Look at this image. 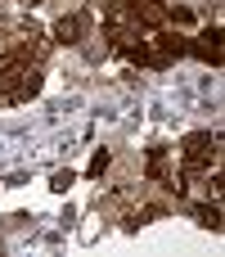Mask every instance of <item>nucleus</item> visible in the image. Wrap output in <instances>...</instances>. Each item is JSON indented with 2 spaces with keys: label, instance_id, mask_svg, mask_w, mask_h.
<instances>
[{
  "label": "nucleus",
  "instance_id": "nucleus-1",
  "mask_svg": "<svg viewBox=\"0 0 225 257\" xmlns=\"http://www.w3.org/2000/svg\"><path fill=\"white\" fill-rule=\"evenodd\" d=\"M36 90H41V72H36L32 63H23V59H14V54H9V59H5V68H0V95L18 104V99H32Z\"/></svg>",
  "mask_w": 225,
  "mask_h": 257
},
{
  "label": "nucleus",
  "instance_id": "nucleus-2",
  "mask_svg": "<svg viewBox=\"0 0 225 257\" xmlns=\"http://www.w3.org/2000/svg\"><path fill=\"white\" fill-rule=\"evenodd\" d=\"M216 140H221V136H212V131H189V136L180 140L185 167H189V172H194V167H207V163H212V154H216Z\"/></svg>",
  "mask_w": 225,
  "mask_h": 257
},
{
  "label": "nucleus",
  "instance_id": "nucleus-3",
  "mask_svg": "<svg viewBox=\"0 0 225 257\" xmlns=\"http://www.w3.org/2000/svg\"><path fill=\"white\" fill-rule=\"evenodd\" d=\"M185 54H198L203 63H221V27H207L198 41H189Z\"/></svg>",
  "mask_w": 225,
  "mask_h": 257
},
{
  "label": "nucleus",
  "instance_id": "nucleus-4",
  "mask_svg": "<svg viewBox=\"0 0 225 257\" xmlns=\"http://www.w3.org/2000/svg\"><path fill=\"white\" fill-rule=\"evenodd\" d=\"M81 32H86V14H68V18H59V23H54V36H59L63 45H77V41H81Z\"/></svg>",
  "mask_w": 225,
  "mask_h": 257
},
{
  "label": "nucleus",
  "instance_id": "nucleus-5",
  "mask_svg": "<svg viewBox=\"0 0 225 257\" xmlns=\"http://www.w3.org/2000/svg\"><path fill=\"white\" fill-rule=\"evenodd\" d=\"M149 176H153V181H167V149H162V145L149 149ZM167 190H176V185L167 181Z\"/></svg>",
  "mask_w": 225,
  "mask_h": 257
},
{
  "label": "nucleus",
  "instance_id": "nucleus-6",
  "mask_svg": "<svg viewBox=\"0 0 225 257\" xmlns=\"http://www.w3.org/2000/svg\"><path fill=\"white\" fill-rule=\"evenodd\" d=\"M194 212H198V226H207V230H221V208H216V203H198Z\"/></svg>",
  "mask_w": 225,
  "mask_h": 257
},
{
  "label": "nucleus",
  "instance_id": "nucleus-7",
  "mask_svg": "<svg viewBox=\"0 0 225 257\" xmlns=\"http://www.w3.org/2000/svg\"><path fill=\"white\" fill-rule=\"evenodd\" d=\"M104 167H108V149H95V158H90V167H86V172H90V176H99Z\"/></svg>",
  "mask_w": 225,
  "mask_h": 257
},
{
  "label": "nucleus",
  "instance_id": "nucleus-8",
  "mask_svg": "<svg viewBox=\"0 0 225 257\" xmlns=\"http://www.w3.org/2000/svg\"><path fill=\"white\" fill-rule=\"evenodd\" d=\"M72 185V172H54V190H68Z\"/></svg>",
  "mask_w": 225,
  "mask_h": 257
}]
</instances>
